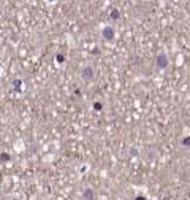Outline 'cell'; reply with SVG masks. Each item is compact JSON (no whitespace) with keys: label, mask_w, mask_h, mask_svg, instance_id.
I'll list each match as a JSON object with an SVG mask.
<instances>
[{"label":"cell","mask_w":190,"mask_h":200,"mask_svg":"<svg viewBox=\"0 0 190 200\" xmlns=\"http://www.w3.org/2000/svg\"><path fill=\"white\" fill-rule=\"evenodd\" d=\"M102 37L105 38L106 42H112L116 37V30L112 26H105V27L102 29Z\"/></svg>","instance_id":"obj_3"},{"label":"cell","mask_w":190,"mask_h":200,"mask_svg":"<svg viewBox=\"0 0 190 200\" xmlns=\"http://www.w3.org/2000/svg\"><path fill=\"white\" fill-rule=\"evenodd\" d=\"M82 200H95V191L92 187H86L82 191Z\"/></svg>","instance_id":"obj_4"},{"label":"cell","mask_w":190,"mask_h":200,"mask_svg":"<svg viewBox=\"0 0 190 200\" xmlns=\"http://www.w3.org/2000/svg\"><path fill=\"white\" fill-rule=\"evenodd\" d=\"M0 160H3V162H10V160H11V156L7 154V152H2V154H0Z\"/></svg>","instance_id":"obj_6"},{"label":"cell","mask_w":190,"mask_h":200,"mask_svg":"<svg viewBox=\"0 0 190 200\" xmlns=\"http://www.w3.org/2000/svg\"><path fill=\"white\" fill-rule=\"evenodd\" d=\"M189 145H190V137H184L182 146H184V148H189Z\"/></svg>","instance_id":"obj_8"},{"label":"cell","mask_w":190,"mask_h":200,"mask_svg":"<svg viewBox=\"0 0 190 200\" xmlns=\"http://www.w3.org/2000/svg\"><path fill=\"white\" fill-rule=\"evenodd\" d=\"M109 19H111V21H119V19H120V10L112 8V10L109 11Z\"/></svg>","instance_id":"obj_5"},{"label":"cell","mask_w":190,"mask_h":200,"mask_svg":"<svg viewBox=\"0 0 190 200\" xmlns=\"http://www.w3.org/2000/svg\"><path fill=\"white\" fill-rule=\"evenodd\" d=\"M155 64H157V68L159 70H165L166 67L170 65V60H168V56H166V52H159L157 54V59H155Z\"/></svg>","instance_id":"obj_2"},{"label":"cell","mask_w":190,"mask_h":200,"mask_svg":"<svg viewBox=\"0 0 190 200\" xmlns=\"http://www.w3.org/2000/svg\"><path fill=\"white\" fill-rule=\"evenodd\" d=\"M0 16H2V11H0Z\"/></svg>","instance_id":"obj_11"},{"label":"cell","mask_w":190,"mask_h":200,"mask_svg":"<svg viewBox=\"0 0 190 200\" xmlns=\"http://www.w3.org/2000/svg\"><path fill=\"white\" fill-rule=\"evenodd\" d=\"M94 110L95 111H102L103 110V103H102V102H95V103H94Z\"/></svg>","instance_id":"obj_7"},{"label":"cell","mask_w":190,"mask_h":200,"mask_svg":"<svg viewBox=\"0 0 190 200\" xmlns=\"http://www.w3.org/2000/svg\"><path fill=\"white\" fill-rule=\"evenodd\" d=\"M14 200H16V199H14Z\"/></svg>","instance_id":"obj_12"},{"label":"cell","mask_w":190,"mask_h":200,"mask_svg":"<svg viewBox=\"0 0 190 200\" xmlns=\"http://www.w3.org/2000/svg\"><path fill=\"white\" fill-rule=\"evenodd\" d=\"M81 78L84 79L86 83H92L95 78H97V70H95L94 65H84L81 68Z\"/></svg>","instance_id":"obj_1"},{"label":"cell","mask_w":190,"mask_h":200,"mask_svg":"<svg viewBox=\"0 0 190 200\" xmlns=\"http://www.w3.org/2000/svg\"><path fill=\"white\" fill-rule=\"evenodd\" d=\"M135 200H147V199H146L144 195H136V197H135Z\"/></svg>","instance_id":"obj_10"},{"label":"cell","mask_w":190,"mask_h":200,"mask_svg":"<svg viewBox=\"0 0 190 200\" xmlns=\"http://www.w3.org/2000/svg\"><path fill=\"white\" fill-rule=\"evenodd\" d=\"M56 59H57V64H64L65 62V56H62V54H57Z\"/></svg>","instance_id":"obj_9"}]
</instances>
